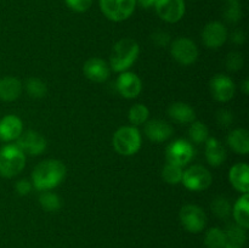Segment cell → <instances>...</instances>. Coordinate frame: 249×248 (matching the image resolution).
Masks as SVG:
<instances>
[{
  "instance_id": "9c48e42d",
  "label": "cell",
  "mask_w": 249,
  "mask_h": 248,
  "mask_svg": "<svg viewBox=\"0 0 249 248\" xmlns=\"http://www.w3.org/2000/svg\"><path fill=\"white\" fill-rule=\"evenodd\" d=\"M155 9L158 16L168 23H177L186 11L185 0H156Z\"/></svg>"
},
{
  "instance_id": "1f68e13d",
  "label": "cell",
  "mask_w": 249,
  "mask_h": 248,
  "mask_svg": "<svg viewBox=\"0 0 249 248\" xmlns=\"http://www.w3.org/2000/svg\"><path fill=\"white\" fill-rule=\"evenodd\" d=\"M189 135L195 143H204L209 138V130L202 122H192L189 129Z\"/></svg>"
},
{
  "instance_id": "d6986e66",
  "label": "cell",
  "mask_w": 249,
  "mask_h": 248,
  "mask_svg": "<svg viewBox=\"0 0 249 248\" xmlns=\"http://www.w3.org/2000/svg\"><path fill=\"white\" fill-rule=\"evenodd\" d=\"M22 83L16 77H4L0 79V100L11 102L18 99L22 94Z\"/></svg>"
},
{
  "instance_id": "7a4b0ae2",
  "label": "cell",
  "mask_w": 249,
  "mask_h": 248,
  "mask_svg": "<svg viewBox=\"0 0 249 248\" xmlns=\"http://www.w3.org/2000/svg\"><path fill=\"white\" fill-rule=\"evenodd\" d=\"M140 46L134 39L123 38L117 41L109 57V68L113 72H126L138 60Z\"/></svg>"
},
{
  "instance_id": "603a6c76",
  "label": "cell",
  "mask_w": 249,
  "mask_h": 248,
  "mask_svg": "<svg viewBox=\"0 0 249 248\" xmlns=\"http://www.w3.org/2000/svg\"><path fill=\"white\" fill-rule=\"evenodd\" d=\"M228 143L232 151L238 155H247L249 152V134L242 128L230 131L228 136Z\"/></svg>"
},
{
  "instance_id": "836d02e7",
  "label": "cell",
  "mask_w": 249,
  "mask_h": 248,
  "mask_svg": "<svg viewBox=\"0 0 249 248\" xmlns=\"http://www.w3.org/2000/svg\"><path fill=\"white\" fill-rule=\"evenodd\" d=\"M151 40L157 48H165L172 43L170 34L165 31H155L151 34Z\"/></svg>"
},
{
  "instance_id": "5b68a950",
  "label": "cell",
  "mask_w": 249,
  "mask_h": 248,
  "mask_svg": "<svg viewBox=\"0 0 249 248\" xmlns=\"http://www.w3.org/2000/svg\"><path fill=\"white\" fill-rule=\"evenodd\" d=\"M102 14L113 22H122L133 15L136 0H99Z\"/></svg>"
},
{
  "instance_id": "d590c367",
  "label": "cell",
  "mask_w": 249,
  "mask_h": 248,
  "mask_svg": "<svg viewBox=\"0 0 249 248\" xmlns=\"http://www.w3.org/2000/svg\"><path fill=\"white\" fill-rule=\"evenodd\" d=\"M66 4L70 9L75 12H85L91 6L92 0H66Z\"/></svg>"
},
{
  "instance_id": "f546056e",
  "label": "cell",
  "mask_w": 249,
  "mask_h": 248,
  "mask_svg": "<svg viewBox=\"0 0 249 248\" xmlns=\"http://www.w3.org/2000/svg\"><path fill=\"white\" fill-rule=\"evenodd\" d=\"M204 246L206 248H224V231L219 228H211L204 236Z\"/></svg>"
},
{
  "instance_id": "3957f363",
  "label": "cell",
  "mask_w": 249,
  "mask_h": 248,
  "mask_svg": "<svg viewBox=\"0 0 249 248\" xmlns=\"http://www.w3.org/2000/svg\"><path fill=\"white\" fill-rule=\"evenodd\" d=\"M26 155L16 143L5 145L0 150V175L2 177H14L23 170Z\"/></svg>"
},
{
  "instance_id": "484cf974",
  "label": "cell",
  "mask_w": 249,
  "mask_h": 248,
  "mask_svg": "<svg viewBox=\"0 0 249 248\" xmlns=\"http://www.w3.org/2000/svg\"><path fill=\"white\" fill-rule=\"evenodd\" d=\"M150 111L143 104H135L130 107L128 112V119L133 126L142 125L147 122Z\"/></svg>"
},
{
  "instance_id": "e575fe53",
  "label": "cell",
  "mask_w": 249,
  "mask_h": 248,
  "mask_svg": "<svg viewBox=\"0 0 249 248\" xmlns=\"http://www.w3.org/2000/svg\"><path fill=\"white\" fill-rule=\"evenodd\" d=\"M233 121H235L233 113L229 109H220L216 113V122L221 128H230L233 124Z\"/></svg>"
},
{
  "instance_id": "74e56055",
  "label": "cell",
  "mask_w": 249,
  "mask_h": 248,
  "mask_svg": "<svg viewBox=\"0 0 249 248\" xmlns=\"http://www.w3.org/2000/svg\"><path fill=\"white\" fill-rule=\"evenodd\" d=\"M231 40L232 43L237 44V45H242L246 40V34L242 29H236L231 33Z\"/></svg>"
},
{
  "instance_id": "5bb4252c",
  "label": "cell",
  "mask_w": 249,
  "mask_h": 248,
  "mask_svg": "<svg viewBox=\"0 0 249 248\" xmlns=\"http://www.w3.org/2000/svg\"><path fill=\"white\" fill-rule=\"evenodd\" d=\"M117 91L125 99H135L142 91V82L133 72H122L116 82Z\"/></svg>"
},
{
  "instance_id": "ac0fdd59",
  "label": "cell",
  "mask_w": 249,
  "mask_h": 248,
  "mask_svg": "<svg viewBox=\"0 0 249 248\" xmlns=\"http://www.w3.org/2000/svg\"><path fill=\"white\" fill-rule=\"evenodd\" d=\"M231 185L237 191L248 194L249 191V167L247 163H236L229 173Z\"/></svg>"
},
{
  "instance_id": "277c9868",
  "label": "cell",
  "mask_w": 249,
  "mask_h": 248,
  "mask_svg": "<svg viewBox=\"0 0 249 248\" xmlns=\"http://www.w3.org/2000/svg\"><path fill=\"white\" fill-rule=\"evenodd\" d=\"M113 147L119 155L133 156L141 148V134L135 126H122L113 135Z\"/></svg>"
},
{
  "instance_id": "52a82bcc",
  "label": "cell",
  "mask_w": 249,
  "mask_h": 248,
  "mask_svg": "<svg viewBox=\"0 0 249 248\" xmlns=\"http://www.w3.org/2000/svg\"><path fill=\"white\" fill-rule=\"evenodd\" d=\"M180 223L186 231L198 233L204 230L207 225V215L201 207L196 204H186L180 209Z\"/></svg>"
},
{
  "instance_id": "f1b7e54d",
  "label": "cell",
  "mask_w": 249,
  "mask_h": 248,
  "mask_svg": "<svg viewBox=\"0 0 249 248\" xmlns=\"http://www.w3.org/2000/svg\"><path fill=\"white\" fill-rule=\"evenodd\" d=\"M27 94L33 99H43L48 94V87L39 78H29L26 82Z\"/></svg>"
},
{
  "instance_id": "d6a6232c",
  "label": "cell",
  "mask_w": 249,
  "mask_h": 248,
  "mask_svg": "<svg viewBox=\"0 0 249 248\" xmlns=\"http://www.w3.org/2000/svg\"><path fill=\"white\" fill-rule=\"evenodd\" d=\"M225 65L229 71H231V72H237L245 65V58H243V55L241 53L232 51V53H230L226 56Z\"/></svg>"
},
{
  "instance_id": "8d00e7d4",
  "label": "cell",
  "mask_w": 249,
  "mask_h": 248,
  "mask_svg": "<svg viewBox=\"0 0 249 248\" xmlns=\"http://www.w3.org/2000/svg\"><path fill=\"white\" fill-rule=\"evenodd\" d=\"M32 189H33V185H32L31 181H28L26 179L18 180L15 184V190H16V192L19 196H27L32 191Z\"/></svg>"
},
{
  "instance_id": "2e32d148",
  "label": "cell",
  "mask_w": 249,
  "mask_h": 248,
  "mask_svg": "<svg viewBox=\"0 0 249 248\" xmlns=\"http://www.w3.org/2000/svg\"><path fill=\"white\" fill-rule=\"evenodd\" d=\"M145 135L153 142H164L173 135V126L163 119H151L145 123Z\"/></svg>"
},
{
  "instance_id": "cb8c5ba5",
  "label": "cell",
  "mask_w": 249,
  "mask_h": 248,
  "mask_svg": "<svg viewBox=\"0 0 249 248\" xmlns=\"http://www.w3.org/2000/svg\"><path fill=\"white\" fill-rule=\"evenodd\" d=\"M232 215L235 219V224L240 225L241 228H249V196L248 194H243L240 198L236 201L232 208Z\"/></svg>"
},
{
  "instance_id": "ab89813d",
  "label": "cell",
  "mask_w": 249,
  "mask_h": 248,
  "mask_svg": "<svg viewBox=\"0 0 249 248\" xmlns=\"http://www.w3.org/2000/svg\"><path fill=\"white\" fill-rule=\"evenodd\" d=\"M241 89H242V92L245 95L249 94V80L248 79L243 80L242 84H241Z\"/></svg>"
},
{
  "instance_id": "8992f818",
  "label": "cell",
  "mask_w": 249,
  "mask_h": 248,
  "mask_svg": "<svg viewBox=\"0 0 249 248\" xmlns=\"http://www.w3.org/2000/svg\"><path fill=\"white\" fill-rule=\"evenodd\" d=\"M213 177L211 172L203 165L195 164L187 168L182 174L181 182L190 191H204L212 185Z\"/></svg>"
},
{
  "instance_id": "83f0119b",
  "label": "cell",
  "mask_w": 249,
  "mask_h": 248,
  "mask_svg": "<svg viewBox=\"0 0 249 248\" xmlns=\"http://www.w3.org/2000/svg\"><path fill=\"white\" fill-rule=\"evenodd\" d=\"M211 208L214 215L219 219H228L231 215V212H232L230 201L224 196L215 197L212 202Z\"/></svg>"
},
{
  "instance_id": "e0dca14e",
  "label": "cell",
  "mask_w": 249,
  "mask_h": 248,
  "mask_svg": "<svg viewBox=\"0 0 249 248\" xmlns=\"http://www.w3.org/2000/svg\"><path fill=\"white\" fill-rule=\"evenodd\" d=\"M23 133L22 121L15 114H6L0 119V140L11 142L17 140Z\"/></svg>"
},
{
  "instance_id": "4fadbf2b",
  "label": "cell",
  "mask_w": 249,
  "mask_h": 248,
  "mask_svg": "<svg viewBox=\"0 0 249 248\" xmlns=\"http://www.w3.org/2000/svg\"><path fill=\"white\" fill-rule=\"evenodd\" d=\"M226 39H228V29L219 21L209 22L202 31V40L209 49L220 48L225 44Z\"/></svg>"
},
{
  "instance_id": "ba28073f",
  "label": "cell",
  "mask_w": 249,
  "mask_h": 248,
  "mask_svg": "<svg viewBox=\"0 0 249 248\" xmlns=\"http://www.w3.org/2000/svg\"><path fill=\"white\" fill-rule=\"evenodd\" d=\"M170 53L178 63L182 66H190L197 61L198 48L191 39L180 36L170 44Z\"/></svg>"
},
{
  "instance_id": "d4e9b609",
  "label": "cell",
  "mask_w": 249,
  "mask_h": 248,
  "mask_svg": "<svg viewBox=\"0 0 249 248\" xmlns=\"http://www.w3.org/2000/svg\"><path fill=\"white\" fill-rule=\"evenodd\" d=\"M223 16L229 23H238L243 17V10L240 0H224Z\"/></svg>"
},
{
  "instance_id": "4dcf8cb0",
  "label": "cell",
  "mask_w": 249,
  "mask_h": 248,
  "mask_svg": "<svg viewBox=\"0 0 249 248\" xmlns=\"http://www.w3.org/2000/svg\"><path fill=\"white\" fill-rule=\"evenodd\" d=\"M39 203L46 212H56L61 208V199L56 194L50 191H41L39 196Z\"/></svg>"
},
{
  "instance_id": "ffe728a7",
  "label": "cell",
  "mask_w": 249,
  "mask_h": 248,
  "mask_svg": "<svg viewBox=\"0 0 249 248\" xmlns=\"http://www.w3.org/2000/svg\"><path fill=\"white\" fill-rule=\"evenodd\" d=\"M207 162L213 167H219L226 160V150L223 143L215 138H208L206 141Z\"/></svg>"
},
{
  "instance_id": "f35d334b",
  "label": "cell",
  "mask_w": 249,
  "mask_h": 248,
  "mask_svg": "<svg viewBox=\"0 0 249 248\" xmlns=\"http://www.w3.org/2000/svg\"><path fill=\"white\" fill-rule=\"evenodd\" d=\"M156 0H136V5H140L143 9H148V7L153 6Z\"/></svg>"
},
{
  "instance_id": "30bf717a",
  "label": "cell",
  "mask_w": 249,
  "mask_h": 248,
  "mask_svg": "<svg viewBox=\"0 0 249 248\" xmlns=\"http://www.w3.org/2000/svg\"><path fill=\"white\" fill-rule=\"evenodd\" d=\"M195 148L191 143L184 139H179L170 143L165 150L167 162L184 167L194 158Z\"/></svg>"
},
{
  "instance_id": "8fae6325",
  "label": "cell",
  "mask_w": 249,
  "mask_h": 248,
  "mask_svg": "<svg viewBox=\"0 0 249 248\" xmlns=\"http://www.w3.org/2000/svg\"><path fill=\"white\" fill-rule=\"evenodd\" d=\"M209 88L213 97L219 102H228L235 96V83L225 74L214 75L209 83Z\"/></svg>"
},
{
  "instance_id": "7c38bea8",
  "label": "cell",
  "mask_w": 249,
  "mask_h": 248,
  "mask_svg": "<svg viewBox=\"0 0 249 248\" xmlns=\"http://www.w3.org/2000/svg\"><path fill=\"white\" fill-rule=\"evenodd\" d=\"M17 146L22 150L24 155L39 156L45 151L46 140L41 134L34 130H27L17 139Z\"/></svg>"
},
{
  "instance_id": "4316f807",
  "label": "cell",
  "mask_w": 249,
  "mask_h": 248,
  "mask_svg": "<svg viewBox=\"0 0 249 248\" xmlns=\"http://www.w3.org/2000/svg\"><path fill=\"white\" fill-rule=\"evenodd\" d=\"M182 174H184L182 167L169 162L165 163V165L163 167L162 170L163 180L169 185H178L179 182H181Z\"/></svg>"
},
{
  "instance_id": "44dd1931",
  "label": "cell",
  "mask_w": 249,
  "mask_h": 248,
  "mask_svg": "<svg viewBox=\"0 0 249 248\" xmlns=\"http://www.w3.org/2000/svg\"><path fill=\"white\" fill-rule=\"evenodd\" d=\"M168 116L179 124H190L196 119V112L185 102H174L168 107Z\"/></svg>"
},
{
  "instance_id": "9a60e30c",
  "label": "cell",
  "mask_w": 249,
  "mask_h": 248,
  "mask_svg": "<svg viewBox=\"0 0 249 248\" xmlns=\"http://www.w3.org/2000/svg\"><path fill=\"white\" fill-rule=\"evenodd\" d=\"M84 75L94 83H104L111 75V68L105 60L100 57H91L83 66Z\"/></svg>"
},
{
  "instance_id": "7402d4cb",
  "label": "cell",
  "mask_w": 249,
  "mask_h": 248,
  "mask_svg": "<svg viewBox=\"0 0 249 248\" xmlns=\"http://www.w3.org/2000/svg\"><path fill=\"white\" fill-rule=\"evenodd\" d=\"M224 231V248H243L247 241V230L241 228L237 224H230Z\"/></svg>"
},
{
  "instance_id": "6da1fadb",
  "label": "cell",
  "mask_w": 249,
  "mask_h": 248,
  "mask_svg": "<svg viewBox=\"0 0 249 248\" xmlns=\"http://www.w3.org/2000/svg\"><path fill=\"white\" fill-rule=\"evenodd\" d=\"M66 165L58 159H45L38 163L32 173V185L38 191H50L65 180Z\"/></svg>"
}]
</instances>
